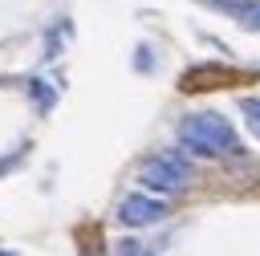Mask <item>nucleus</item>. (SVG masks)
I'll return each instance as SVG.
<instances>
[{"label": "nucleus", "mask_w": 260, "mask_h": 256, "mask_svg": "<svg viewBox=\"0 0 260 256\" xmlns=\"http://www.w3.org/2000/svg\"><path fill=\"white\" fill-rule=\"evenodd\" d=\"M179 142H183V150H191L199 158H236V154H244L236 126L223 114H211V110L187 114L179 122Z\"/></svg>", "instance_id": "1"}, {"label": "nucleus", "mask_w": 260, "mask_h": 256, "mask_svg": "<svg viewBox=\"0 0 260 256\" xmlns=\"http://www.w3.org/2000/svg\"><path fill=\"white\" fill-rule=\"evenodd\" d=\"M191 179H195V167L183 150H154L138 167V183L146 191H158V195H175V191L191 187Z\"/></svg>", "instance_id": "2"}, {"label": "nucleus", "mask_w": 260, "mask_h": 256, "mask_svg": "<svg viewBox=\"0 0 260 256\" xmlns=\"http://www.w3.org/2000/svg\"><path fill=\"white\" fill-rule=\"evenodd\" d=\"M162 215H167V203L154 199V195H142V191H134V195H126L118 203V223L122 228H150Z\"/></svg>", "instance_id": "3"}, {"label": "nucleus", "mask_w": 260, "mask_h": 256, "mask_svg": "<svg viewBox=\"0 0 260 256\" xmlns=\"http://www.w3.org/2000/svg\"><path fill=\"white\" fill-rule=\"evenodd\" d=\"M28 93H32V102H37V110H53V102H57V89H53L45 77H28Z\"/></svg>", "instance_id": "4"}, {"label": "nucleus", "mask_w": 260, "mask_h": 256, "mask_svg": "<svg viewBox=\"0 0 260 256\" xmlns=\"http://www.w3.org/2000/svg\"><path fill=\"white\" fill-rule=\"evenodd\" d=\"M240 114L248 118V126H252V134L260 138V98H240Z\"/></svg>", "instance_id": "5"}, {"label": "nucleus", "mask_w": 260, "mask_h": 256, "mask_svg": "<svg viewBox=\"0 0 260 256\" xmlns=\"http://www.w3.org/2000/svg\"><path fill=\"white\" fill-rule=\"evenodd\" d=\"M114 256H154L146 244H138V240H118L114 244Z\"/></svg>", "instance_id": "6"}, {"label": "nucleus", "mask_w": 260, "mask_h": 256, "mask_svg": "<svg viewBox=\"0 0 260 256\" xmlns=\"http://www.w3.org/2000/svg\"><path fill=\"white\" fill-rule=\"evenodd\" d=\"M150 45H138V57H134V69H150Z\"/></svg>", "instance_id": "7"}, {"label": "nucleus", "mask_w": 260, "mask_h": 256, "mask_svg": "<svg viewBox=\"0 0 260 256\" xmlns=\"http://www.w3.org/2000/svg\"><path fill=\"white\" fill-rule=\"evenodd\" d=\"M244 28H248V33H260V4H256V12L244 20Z\"/></svg>", "instance_id": "8"}, {"label": "nucleus", "mask_w": 260, "mask_h": 256, "mask_svg": "<svg viewBox=\"0 0 260 256\" xmlns=\"http://www.w3.org/2000/svg\"><path fill=\"white\" fill-rule=\"evenodd\" d=\"M0 256H16V252H4V248H0Z\"/></svg>", "instance_id": "9"}]
</instances>
